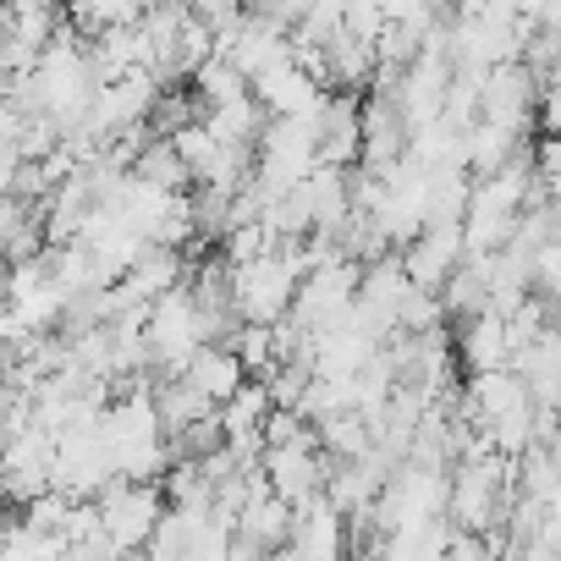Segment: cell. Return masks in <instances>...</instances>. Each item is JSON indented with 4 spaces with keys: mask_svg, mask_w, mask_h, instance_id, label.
<instances>
[{
    "mask_svg": "<svg viewBox=\"0 0 561 561\" xmlns=\"http://www.w3.org/2000/svg\"><path fill=\"white\" fill-rule=\"evenodd\" d=\"M314 133H320V165L358 171V160H364V100L358 94H325Z\"/></svg>",
    "mask_w": 561,
    "mask_h": 561,
    "instance_id": "cell-10",
    "label": "cell"
},
{
    "mask_svg": "<svg viewBox=\"0 0 561 561\" xmlns=\"http://www.w3.org/2000/svg\"><path fill=\"white\" fill-rule=\"evenodd\" d=\"M226 347H231L237 364H242L248 375H259V380H270V375L280 369V353H275V331H270V325H237V336H231Z\"/></svg>",
    "mask_w": 561,
    "mask_h": 561,
    "instance_id": "cell-20",
    "label": "cell"
},
{
    "mask_svg": "<svg viewBox=\"0 0 561 561\" xmlns=\"http://www.w3.org/2000/svg\"><path fill=\"white\" fill-rule=\"evenodd\" d=\"M402 264H408V280H413L419 293H435V298H440V287L468 264L462 226H424L419 242L402 253Z\"/></svg>",
    "mask_w": 561,
    "mask_h": 561,
    "instance_id": "cell-9",
    "label": "cell"
},
{
    "mask_svg": "<svg viewBox=\"0 0 561 561\" xmlns=\"http://www.w3.org/2000/svg\"><path fill=\"white\" fill-rule=\"evenodd\" d=\"M512 375L528 386L534 408L561 413V320H556L550 331H539V336H534V342L512 358Z\"/></svg>",
    "mask_w": 561,
    "mask_h": 561,
    "instance_id": "cell-12",
    "label": "cell"
},
{
    "mask_svg": "<svg viewBox=\"0 0 561 561\" xmlns=\"http://www.w3.org/2000/svg\"><path fill=\"white\" fill-rule=\"evenodd\" d=\"M215 56L231 61V67L248 78V89H253V78H264V72H275V67L293 61V34L270 28V23L248 7V12L237 18V28H226V34L215 39Z\"/></svg>",
    "mask_w": 561,
    "mask_h": 561,
    "instance_id": "cell-7",
    "label": "cell"
},
{
    "mask_svg": "<svg viewBox=\"0 0 561 561\" xmlns=\"http://www.w3.org/2000/svg\"><path fill=\"white\" fill-rule=\"evenodd\" d=\"M293 523H298V512L280 501L270 484H264V473H253L248 479V501H242V512H237V528H231V539L237 545H248V550H259V556H280L287 550V539H293Z\"/></svg>",
    "mask_w": 561,
    "mask_h": 561,
    "instance_id": "cell-8",
    "label": "cell"
},
{
    "mask_svg": "<svg viewBox=\"0 0 561 561\" xmlns=\"http://www.w3.org/2000/svg\"><path fill=\"white\" fill-rule=\"evenodd\" d=\"M309 275V242H275L264 259L231 270V309L242 325H287L298 287Z\"/></svg>",
    "mask_w": 561,
    "mask_h": 561,
    "instance_id": "cell-1",
    "label": "cell"
},
{
    "mask_svg": "<svg viewBox=\"0 0 561 561\" xmlns=\"http://www.w3.org/2000/svg\"><path fill=\"white\" fill-rule=\"evenodd\" d=\"M127 176H138V182H149V187H160V193H187V187H193V171L182 165V154L171 149V138H149Z\"/></svg>",
    "mask_w": 561,
    "mask_h": 561,
    "instance_id": "cell-16",
    "label": "cell"
},
{
    "mask_svg": "<svg viewBox=\"0 0 561 561\" xmlns=\"http://www.w3.org/2000/svg\"><path fill=\"white\" fill-rule=\"evenodd\" d=\"M440 309H446V320H479L484 309H490V264L484 259H468L446 287H440Z\"/></svg>",
    "mask_w": 561,
    "mask_h": 561,
    "instance_id": "cell-15",
    "label": "cell"
},
{
    "mask_svg": "<svg viewBox=\"0 0 561 561\" xmlns=\"http://www.w3.org/2000/svg\"><path fill=\"white\" fill-rule=\"evenodd\" d=\"M347 550H353V528L325 495L298 506V523H293V539H287L293 561H347Z\"/></svg>",
    "mask_w": 561,
    "mask_h": 561,
    "instance_id": "cell-11",
    "label": "cell"
},
{
    "mask_svg": "<svg viewBox=\"0 0 561 561\" xmlns=\"http://www.w3.org/2000/svg\"><path fill=\"white\" fill-rule=\"evenodd\" d=\"M512 473H517V462H506L501 451H490L479 440L462 462H451L446 523L457 534H495L506 523V506H512Z\"/></svg>",
    "mask_w": 561,
    "mask_h": 561,
    "instance_id": "cell-2",
    "label": "cell"
},
{
    "mask_svg": "<svg viewBox=\"0 0 561 561\" xmlns=\"http://www.w3.org/2000/svg\"><path fill=\"white\" fill-rule=\"evenodd\" d=\"M457 358H462V369L468 375H501V369H512V336H506V320H495V314H479V320H468V325H457Z\"/></svg>",
    "mask_w": 561,
    "mask_h": 561,
    "instance_id": "cell-14",
    "label": "cell"
},
{
    "mask_svg": "<svg viewBox=\"0 0 561 561\" xmlns=\"http://www.w3.org/2000/svg\"><path fill=\"white\" fill-rule=\"evenodd\" d=\"M259 473H264V484L287 501L293 512L298 506H309L314 495H325V479H331V462H325V451H320V435L309 430L304 440H280V446H264V457H259Z\"/></svg>",
    "mask_w": 561,
    "mask_h": 561,
    "instance_id": "cell-5",
    "label": "cell"
},
{
    "mask_svg": "<svg viewBox=\"0 0 561 561\" xmlns=\"http://www.w3.org/2000/svg\"><path fill=\"white\" fill-rule=\"evenodd\" d=\"M94 512H100V528H105V539L116 545V556L122 561H133V556H144L149 545H154V534H160V523H165V495H160V484H111L100 501H94Z\"/></svg>",
    "mask_w": 561,
    "mask_h": 561,
    "instance_id": "cell-4",
    "label": "cell"
},
{
    "mask_svg": "<svg viewBox=\"0 0 561 561\" xmlns=\"http://www.w3.org/2000/svg\"><path fill=\"white\" fill-rule=\"evenodd\" d=\"M253 89H248V78L231 67V61H209V67H198V78H193V100H198V111H220V105H237V100H248Z\"/></svg>",
    "mask_w": 561,
    "mask_h": 561,
    "instance_id": "cell-19",
    "label": "cell"
},
{
    "mask_svg": "<svg viewBox=\"0 0 561 561\" xmlns=\"http://www.w3.org/2000/svg\"><path fill=\"white\" fill-rule=\"evenodd\" d=\"M67 556V539L61 534H45L34 523H7L0 528V561H61Z\"/></svg>",
    "mask_w": 561,
    "mask_h": 561,
    "instance_id": "cell-18",
    "label": "cell"
},
{
    "mask_svg": "<svg viewBox=\"0 0 561 561\" xmlns=\"http://www.w3.org/2000/svg\"><path fill=\"white\" fill-rule=\"evenodd\" d=\"M34 220H39V209H34V204H23V198H0V264H7L12 242H18Z\"/></svg>",
    "mask_w": 561,
    "mask_h": 561,
    "instance_id": "cell-22",
    "label": "cell"
},
{
    "mask_svg": "<svg viewBox=\"0 0 561 561\" xmlns=\"http://www.w3.org/2000/svg\"><path fill=\"white\" fill-rule=\"evenodd\" d=\"M479 122L484 127H501V133H528L539 122V83L523 61H506L495 72H484V89H479Z\"/></svg>",
    "mask_w": 561,
    "mask_h": 561,
    "instance_id": "cell-6",
    "label": "cell"
},
{
    "mask_svg": "<svg viewBox=\"0 0 561 561\" xmlns=\"http://www.w3.org/2000/svg\"><path fill=\"white\" fill-rule=\"evenodd\" d=\"M320 165V133L314 122H264V138L253 149V187L270 198L293 193Z\"/></svg>",
    "mask_w": 561,
    "mask_h": 561,
    "instance_id": "cell-3",
    "label": "cell"
},
{
    "mask_svg": "<svg viewBox=\"0 0 561 561\" xmlns=\"http://www.w3.org/2000/svg\"><path fill=\"white\" fill-rule=\"evenodd\" d=\"M314 435H320L325 462H358V457L375 451V430H369L358 413H336V419H325Z\"/></svg>",
    "mask_w": 561,
    "mask_h": 561,
    "instance_id": "cell-17",
    "label": "cell"
},
{
    "mask_svg": "<svg viewBox=\"0 0 561 561\" xmlns=\"http://www.w3.org/2000/svg\"><path fill=\"white\" fill-rule=\"evenodd\" d=\"M176 380H182L187 391H198L209 408H226V402L248 386V369L237 364V353H231L226 342H209V347L193 353V364H187Z\"/></svg>",
    "mask_w": 561,
    "mask_h": 561,
    "instance_id": "cell-13",
    "label": "cell"
},
{
    "mask_svg": "<svg viewBox=\"0 0 561 561\" xmlns=\"http://www.w3.org/2000/svg\"><path fill=\"white\" fill-rule=\"evenodd\" d=\"M440 561H506V534H457L451 528V545Z\"/></svg>",
    "mask_w": 561,
    "mask_h": 561,
    "instance_id": "cell-21",
    "label": "cell"
}]
</instances>
